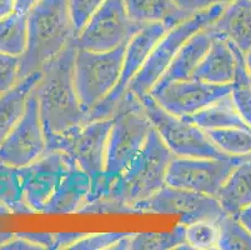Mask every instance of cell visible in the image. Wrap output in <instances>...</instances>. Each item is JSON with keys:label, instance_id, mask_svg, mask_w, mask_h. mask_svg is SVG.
I'll use <instances>...</instances> for the list:
<instances>
[{"label": "cell", "instance_id": "3", "mask_svg": "<svg viewBox=\"0 0 251 250\" xmlns=\"http://www.w3.org/2000/svg\"><path fill=\"white\" fill-rule=\"evenodd\" d=\"M76 50L74 39L42 69V77L34 86L47 138L67 133L91 120L90 113L84 109L75 90Z\"/></svg>", "mask_w": 251, "mask_h": 250}, {"label": "cell", "instance_id": "42", "mask_svg": "<svg viewBox=\"0 0 251 250\" xmlns=\"http://www.w3.org/2000/svg\"><path fill=\"white\" fill-rule=\"evenodd\" d=\"M244 158H245V159H249V160H251V154L246 155V157H244Z\"/></svg>", "mask_w": 251, "mask_h": 250}, {"label": "cell", "instance_id": "39", "mask_svg": "<svg viewBox=\"0 0 251 250\" xmlns=\"http://www.w3.org/2000/svg\"><path fill=\"white\" fill-rule=\"evenodd\" d=\"M15 237L14 233H0V249L6 244L10 239Z\"/></svg>", "mask_w": 251, "mask_h": 250}, {"label": "cell", "instance_id": "14", "mask_svg": "<svg viewBox=\"0 0 251 250\" xmlns=\"http://www.w3.org/2000/svg\"><path fill=\"white\" fill-rule=\"evenodd\" d=\"M234 89L232 84L219 85L196 79L169 83L161 88L152 89L149 93L152 99L173 115L185 118L196 114Z\"/></svg>", "mask_w": 251, "mask_h": 250}, {"label": "cell", "instance_id": "34", "mask_svg": "<svg viewBox=\"0 0 251 250\" xmlns=\"http://www.w3.org/2000/svg\"><path fill=\"white\" fill-rule=\"evenodd\" d=\"M3 250H40L43 249L40 245L35 244V243L30 242L29 239L24 237H20L18 234H15V237L13 239L9 240L3 248Z\"/></svg>", "mask_w": 251, "mask_h": 250}, {"label": "cell", "instance_id": "41", "mask_svg": "<svg viewBox=\"0 0 251 250\" xmlns=\"http://www.w3.org/2000/svg\"><path fill=\"white\" fill-rule=\"evenodd\" d=\"M245 59H246V65H248V69H249V74H250L251 77V49L245 54Z\"/></svg>", "mask_w": 251, "mask_h": 250}, {"label": "cell", "instance_id": "5", "mask_svg": "<svg viewBox=\"0 0 251 250\" xmlns=\"http://www.w3.org/2000/svg\"><path fill=\"white\" fill-rule=\"evenodd\" d=\"M152 128L141 100L126 90L119 103L118 113L109 133L104 175L93 189L86 204L99 199L114 179L135 160L147 143Z\"/></svg>", "mask_w": 251, "mask_h": 250}, {"label": "cell", "instance_id": "24", "mask_svg": "<svg viewBox=\"0 0 251 250\" xmlns=\"http://www.w3.org/2000/svg\"><path fill=\"white\" fill-rule=\"evenodd\" d=\"M0 201L9 206L13 214H34L23 199L18 168L0 162Z\"/></svg>", "mask_w": 251, "mask_h": 250}, {"label": "cell", "instance_id": "7", "mask_svg": "<svg viewBox=\"0 0 251 250\" xmlns=\"http://www.w3.org/2000/svg\"><path fill=\"white\" fill-rule=\"evenodd\" d=\"M125 47L109 52L77 48L74 60V85L84 109L90 113L118 85Z\"/></svg>", "mask_w": 251, "mask_h": 250}, {"label": "cell", "instance_id": "36", "mask_svg": "<svg viewBox=\"0 0 251 250\" xmlns=\"http://www.w3.org/2000/svg\"><path fill=\"white\" fill-rule=\"evenodd\" d=\"M235 217L251 233V204L246 206V208H244L243 210H240Z\"/></svg>", "mask_w": 251, "mask_h": 250}, {"label": "cell", "instance_id": "12", "mask_svg": "<svg viewBox=\"0 0 251 250\" xmlns=\"http://www.w3.org/2000/svg\"><path fill=\"white\" fill-rule=\"evenodd\" d=\"M244 157L215 158L175 157L169 164L165 182L168 185L216 196L230 174Z\"/></svg>", "mask_w": 251, "mask_h": 250}, {"label": "cell", "instance_id": "22", "mask_svg": "<svg viewBox=\"0 0 251 250\" xmlns=\"http://www.w3.org/2000/svg\"><path fill=\"white\" fill-rule=\"evenodd\" d=\"M165 250L191 249L185 239V225L180 224L168 233H127L113 250Z\"/></svg>", "mask_w": 251, "mask_h": 250}, {"label": "cell", "instance_id": "20", "mask_svg": "<svg viewBox=\"0 0 251 250\" xmlns=\"http://www.w3.org/2000/svg\"><path fill=\"white\" fill-rule=\"evenodd\" d=\"M225 213L236 215L251 204V160L244 158L216 194Z\"/></svg>", "mask_w": 251, "mask_h": 250}, {"label": "cell", "instance_id": "25", "mask_svg": "<svg viewBox=\"0 0 251 250\" xmlns=\"http://www.w3.org/2000/svg\"><path fill=\"white\" fill-rule=\"evenodd\" d=\"M206 133L214 144L230 157H246L251 154V130L227 128L206 130Z\"/></svg>", "mask_w": 251, "mask_h": 250}, {"label": "cell", "instance_id": "38", "mask_svg": "<svg viewBox=\"0 0 251 250\" xmlns=\"http://www.w3.org/2000/svg\"><path fill=\"white\" fill-rule=\"evenodd\" d=\"M15 10V0H0V19Z\"/></svg>", "mask_w": 251, "mask_h": 250}, {"label": "cell", "instance_id": "13", "mask_svg": "<svg viewBox=\"0 0 251 250\" xmlns=\"http://www.w3.org/2000/svg\"><path fill=\"white\" fill-rule=\"evenodd\" d=\"M47 150V135L40 118L38 96L33 89L22 119L0 145V162L23 168L39 159Z\"/></svg>", "mask_w": 251, "mask_h": 250}, {"label": "cell", "instance_id": "35", "mask_svg": "<svg viewBox=\"0 0 251 250\" xmlns=\"http://www.w3.org/2000/svg\"><path fill=\"white\" fill-rule=\"evenodd\" d=\"M86 233H56L55 249H70L76 242L81 239Z\"/></svg>", "mask_w": 251, "mask_h": 250}, {"label": "cell", "instance_id": "16", "mask_svg": "<svg viewBox=\"0 0 251 250\" xmlns=\"http://www.w3.org/2000/svg\"><path fill=\"white\" fill-rule=\"evenodd\" d=\"M213 36L214 34L206 27L188 39L152 89L161 88L173 82L193 79V73L209 50Z\"/></svg>", "mask_w": 251, "mask_h": 250}, {"label": "cell", "instance_id": "33", "mask_svg": "<svg viewBox=\"0 0 251 250\" xmlns=\"http://www.w3.org/2000/svg\"><path fill=\"white\" fill-rule=\"evenodd\" d=\"M18 235L40 245L43 249H55L56 233H18Z\"/></svg>", "mask_w": 251, "mask_h": 250}, {"label": "cell", "instance_id": "31", "mask_svg": "<svg viewBox=\"0 0 251 250\" xmlns=\"http://www.w3.org/2000/svg\"><path fill=\"white\" fill-rule=\"evenodd\" d=\"M231 96L240 116L251 128V85L234 86Z\"/></svg>", "mask_w": 251, "mask_h": 250}, {"label": "cell", "instance_id": "29", "mask_svg": "<svg viewBox=\"0 0 251 250\" xmlns=\"http://www.w3.org/2000/svg\"><path fill=\"white\" fill-rule=\"evenodd\" d=\"M127 233H98L85 234L70 250H113L116 243Z\"/></svg>", "mask_w": 251, "mask_h": 250}, {"label": "cell", "instance_id": "4", "mask_svg": "<svg viewBox=\"0 0 251 250\" xmlns=\"http://www.w3.org/2000/svg\"><path fill=\"white\" fill-rule=\"evenodd\" d=\"M76 36L69 0H40L28 13V43L22 55L19 80L40 72Z\"/></svg>", "mask_w": 251, "mask_h": 250}, {"label": "cell", "instance_id": "40", "mask_svg": "<svg viewBox=\"0 0 251 250\" xmlns=\"http://www.w3.org/2000/svg\"><path fill=\"white\" fill-rule=\"evenodd\" d=\"M9 214H13L10 208H9L6 204H4L3 201H0V217H1V215H9Z\"/></svg>", "mask_w": 251, "mask_h": 250}, {"label": "cell", "instance_id": "23", "mask_svg": "<svg viewBox=\"0 0 251 250\" xmlns=\"http://www.w3.org/2000/svg\"><path fill=\"white\" fill-rule=\"evenodd\" d=\"M28 43V14L14 10L0 19V52L22 56Z\"/></svg>", "mask_w": 251, "mask_h": 250}, {"label": "cell", "instance_id": "32", "mask_svg": "<svg viewBox=\"0 0 251 250\" xmlns=\"http://www.w3.org/2000/svg\"><path fill=\"white\" fill-rule=\"evenodd\" d=\"M179 8L188 15H194L216 5H227L234 0H175Z\"/></svg>", "mask_w": 251, "mask_h": 250}, {"label": "cell", "instance_id": "37", "mask_svg": "<svg viewBox=\"0 0 251 250\" xmlns=\"http://www.w3.org/2000/svg\"><path fill=\"white\" fill-rule=\"evenodd\" d=\"M40 0H15V10L20 13L28 14L29 10L33 8L35 4H38Z\"/></svg>", "mask_w": 251, "mask_h": 250}, {"label": "cell", "instance_id": "2", "mask_svg": "<svg viewBox=\"0 0 251 250\" xmlns=\"http://www.w3.org/2000/svg\"><path fill=\"white\" fill-rule=\"evenodd\" d=\"M174 158L159 133L152 128L135 160L114 179L99 199L86 204L80 213H131L135 204L154 195L166 184V171Z\"/></svg>", "mask_w": 251, "mask_h": 250}, {"label": "cell", "instance_id": "19", "mask_svg": "<svg viewBox=\"0 0 251 250\" xmlns=\"http://www.w3.org/2000/svg\"><path fill=\"white\" fill-rule=\"evenodd\" d=\"M124 4L131 20L140 24L161 23L173 28L191 17L175 0H124Z\"/></svg>", "mask_w": 251, "mask_h": 250}, {"label": "cell", "instance_id": "9", "mask_svg": "<svg viewBox=\"0 0 251 250\" xmlns=\"http://www.w3.org/2000/svg\"><path fill=\"white\" fill-rule=\"evenodd\" d=\"M114 118L89 120L69 132L47 138L48 150L65 151L90 176L91 192L104 175L106 144Z\"/></svg>", "mask_w": 251, "mask_h": 250}, {"label": "cell", "instance_id": "30", "mask_svg": "<svg viewBox=\"0 0 251 250\" xmlns=\"http://www.w3.org/2000/svg\"><path fill=\"white\" fill-rule=\"evenodd\" d=\"M104 3L105 0H69L70 17L77 34Z\"/></svg>", "mask_w": 251, "mask_h": 250}, {"label": "cell", "instance_id": "27", "mask_svg": "<svg viewBox=\"0 0 251 250\" xmlns=\"http://www.w3.org/2000/svg\"><path fill=\"white\" fill-rule=\"evenodd\" d=\"M185 239L191 249L211 250L218 249L219 225L218 223L200 220L185 225Z\"/></svg>", "mask_w": 251, "mask_h": 250}, {"label": "cell", "instance_id": "6", "mask_svg": "<svg viewBox=\"0 0 251 250\" xmlns=\"http://www.w3.org/2000/svg\"><path fill=\"white\" fill-rule=\"evenodd\" d=\"M225 6L226 5H216L207 10L196 13L188 19H185L184 22L170 28L164 34L163 38L157 41V44L154 47L147 63L140 69V72L130 82L127 90L138 96L139 99L149 95L150 91L161 79L173 59L175 58V55L188 41V39L204 28L213 24L220 17Z\"/></svg>", "mask_w": 251, "mask_h": 250}, {"label": "cell", "instance_id": "10", "mask_svg": "<svg viewBox=\"0 0 251 250\" xmlns=\"http://www.w3.org/2000/svg\"><path fill=\"white\" fill-rule=\"evenodd\" d=\"M133 214H177L180 224L200 220L219 223L226 215L216 196L165 184L154 195L131 208Z\"/></svg>", "mask_w": 251, "mask_h": 250}, {"label": "cell", "instance_id": "26", "mask_svg": "<svg viewBox=\"0 0 251 250\" xmlns=\"http://www.w3.org/2000/svg\"><path fill=\"white\" fill-rule=\"evenodd\" d=\"M218 249L251 250V233L234 215L226 214L219 220Z\"/></svg>", "mask_w": 251, "mask_h": 250}, {"label": "cell", "instance_id": "21", "mask_svg": "<svg viewBox=\"0 0 251 250\" xmlns=\"http://www.w3.org/2000/svg\"><path fill=\"white\" fill-rule=\"evenodd\" d=\"M185 119L193 121L205 132L214 129H227V128L251 130V128L246 125V123L237 111L231 93L219 99L218 102L213 103L205 109L200 110L194 115L185 116Z\"/></svg>", "mask_w": 251, "mask_h": 250}, {"label": "cell", "instance_id": "11", "mask_svg": "<svg viewBox=\"0 0 251 250\" xmlns=\"http://www.w3.org/2000/svg\"><path fill=\"white\" fill-rule=\"evenodd\" d=\"M144 24L131 20L124 0H105L76 36L77 48L109 52L124 47Z\"/></svg>", "mask_w": 251, "mask_h": 250}, {"label": "cell", "instance_id": "15", "mask_svg": "<svg viewBox=\"0 0 251 250\" xmlns=\"http://www.w3.org/2000/svg\"><path fill=\"white\" fill-rule=\"evenodd\" d=\"M213 34L211 45L193 73V79L219 85H234L237 65V47L226 38L219 34Z\"/></svg>", "mask_w": 251, "mask_h": 250}, {"label": "cell", "instance_id": "28", "mask_svg": "<svg viewBox=\"0 0 251 250\" xmlns=\"http://www.w3.org/2000/svg\"><path fill=\"white\" fill-rule=\"evenodd\" d=\"M22 56L0 52V95L10 90L19 82Z\"/></svg>", "mask_w": 251, "mask_h": 250}, {"label": "cell", "instance_id": "18", "mask_svg": "<svg viewBox=\"0 0 251 250\" xmlns=\"http://www.w3.org/2000/svg\"><path fill=\"white\" fill-rule=\"evenodd\" d=\"M40 77L42 70L33 73L19 80L14 88L0 95V145L22 119L29 95Z\"/></svg>", "mask_w": 251, "mask_h": 250}, {"label": "cell", "instance_id": "8", "mask_svg": "<svg viewBox=\"0 0 251 250\" xmlns=\"http://www.w3.org/2000/svg\"><path fill=\"white\" fill-rule=\"evenodd\" d=\"M152 127L175 157L231 158L214 144L207 133L193 121L173 115L157 104L150 95L140 98Z\"/></svg>", "mask_w": 251, "mask_h": 250}, {"label": "cell", "instance_id": "17", "mask_svg": "<svg viewBox=\"0 0 251 250\" xmlns=\"http://www.w3.org/2000/svg\"><path fill=\"white\" fill-rule=\"evenodd\" d=\"M207 28L246 54L251 49V0H234L227 4L220 17Z\"/></svg>", "mask_w": 251, "mask_h": 250}, {"label": "cell", "instance_id": "1", "mask_svg": "<svg viewBox=\"0 0 251 250\" xmlns=\"http://www.w3.org/2000/svg\"><path fill=\"white\" fill-rule=\"evenodd\" d=\"M23 199L34 214L80 213L91 195V178L69 154L47 150L31 164L18 168Z\"/></svg>", "mask_w": 251, "mask_h": 250}]
</instances>
